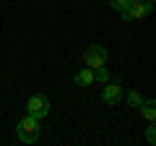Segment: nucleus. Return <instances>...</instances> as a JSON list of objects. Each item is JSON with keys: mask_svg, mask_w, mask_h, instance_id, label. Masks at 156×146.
Segmentation results:
<instances>
[{"mask_svg": "<svg viewBox=\"0 0 156 146\" xmlns=\"http://www.w3.org/2000/svg\"><path fill=\"white\" fill-rule=\"evenodd\" d=\"M39 133H42V128H39V118H34V115H26V118H21L16 123V136H18L21 144H37Z\"/></svg>", "mask_w": 156, "mask_h": 146, "instance_id": "1", "label": "nucleus"}, {"mask_svg": "<svg viewBox=\"0 0 156 146\" xmlns=\"http://www.w3.org/2000/svg\"><path fill=\"white\" fill-rule=\"evenodd\" d=\"M138 110H140V115H143L148 123H154V120H156V102L154 99H143V104H140Z\"/></svg>", "mask_w": 156, "mask_h": 146, "instance_id": "7", "label": "nucleus"}, {"mask_svg": "<svg viewBox=\"0 0 156 146\" xmlns=\"http://www.w3.org/2000/svg\"><path fill=\"white\" fill-rule=\"evenodd\" d=\"M73 81H76V86H91L94 84V71L91 68H81V71H76Z\"/></svg>", "mask_w": 156, "mask_h": 146, "instance_id": "6", "label": "nucleus"}, {"mask_svg": "<svg viewBox=\"0 0 156 146\" xmlns=\"http://www.w3.org/2000/svg\"><path fill=\"white\" fill-rule=\"evenodd\" d=\"M125 102H128V107H133V110H138V107L143 104V97H140L138 91H128V94H125Z\"/></svg>", "mask_w": 156, "mask_h": 146, "instance_id": "8", "label": "nucleus"}, {"mask_svg": "<svg viewBox=\"0 0 156 146\" xmlns=\"http://www.w3.org/2000/svg\"><path fill=\"white\" fill-rule=\"evenodd\" d=\"M107 57H109V52H107V47H101V45H89L83 50V65L86 68H101L107 63Z\"/></svg>", "mask_w": 156, "mask_h": 146, "instance_id": "3", "label": "nucleus"}, {"mask_svg": "<svg viewBox=\"0 0 156 146\" xmlns=\"http://www.w3.org/2000/svg\"><path fill=\"white\" fill-rule=\"evenodd\" d=\"M50 99H47L44 94H31L29 97V102H26V115H34V118H47L50 115Z\"/></svg>", "mask_w": 156, "mask_h": 146, "instance_id": "4", "label": "nucleus"}, {"mask_svg": "<svg viewBox=\"0 0 156 146\" xmlns=\"http://www.w3.org/2000/svg\"><path fill=\"white\" fill-rule=\"evenodd\" d=\"M94 81H99V84H107L109 81V73H107V68H94Z\"/></svg>", "mask_w": 156, "mask_h": 146, "instance_id": "9", "label": "nucleus"}, {"mask_svg": "<svg viewBox=\"0 0 156 146\" xmlns=\"http://www.w3.org/2000/svg\"><path fill=\"white\" fill-rule=\"evenodd\" d=\"M151 11H154V3H148V0H130L120 13H122L125 21H140V18H146Z\"/></svg>", "mask_w": 156, "mask_h": 146, "instance_id": "2", "label": "nucleus"}, {"mask_svg": "<svg viewBox=\"0 0 156 146\" xmlns=\"http://www.w3.org/2000/svg\"><path fill=\"white\" fill-rule=\"evenodd\" d=\"M122 97V84L120 81H107L104 89H101V102L104 104H117Z\"/></svg>", "mask_w": 156, "mask_h": 146, "instance_id": "5", "label": "nucleus"}, {"mask_svg": "<svg viewBox=\"0 0 156 146\" xmlns=\"http://www.w3.org/2000/svg\"><path fill=\"white\" fill-rule=\"evenodd\" d=\"M146 141H148V146L156 144V128H154V123H148V128H146Z\"/></svg>", "mask_w": 156, "mask_h": 146, "instance_id": "10", "label": "nucleus"}, {"mask_svg": "<svg viewBox=\"0 0 156 146\" xmlns=\"http://www.w3.org/2000/svg\"><path fill=\"white\" fill-rule=\"evenodd\" d=\"M128 3H130V0H109V8H112V11H122Z\"/></svg>", "mask_w": 156, "mask_h": 146, "instance_id": "11", "label": "nucleus"}]
</instances>
